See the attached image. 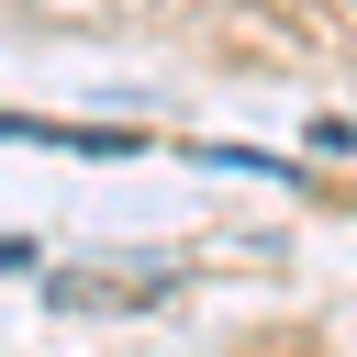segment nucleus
Here are the masks:
<instances>
[{
	"label": "nucleus",
	"instance_id": "f257e3e1",
	"mask_svg": "<svg viewBox=\"0 0 357 357\" xmlns=\"http://www.w3.org/2000/svg\"><path fill=\"white\" fill-rule=\"evenodd\" d=\"M67 312H145V301H167L178 290V268H145V257H89V268H56L45 279Z\"/></svg>",
	"mask_w": 357,
	"mask_h": 357
},
{
	"label": "nucleus",
	"instance_id": "f03ea898",
	"mask_svg": "<svg viewBox=\"0 0 357 357\" xmlns=\"http://www.w3.org/2000/svg\"><path fill=\"white\" fill-rule=\"evenodd\" d=\"M290 11H312V22H335V11H346V22H357V0H290Z\"/></svg>",
	"mask_w": 357,
	"mask_h": 357
}]
</instances>
